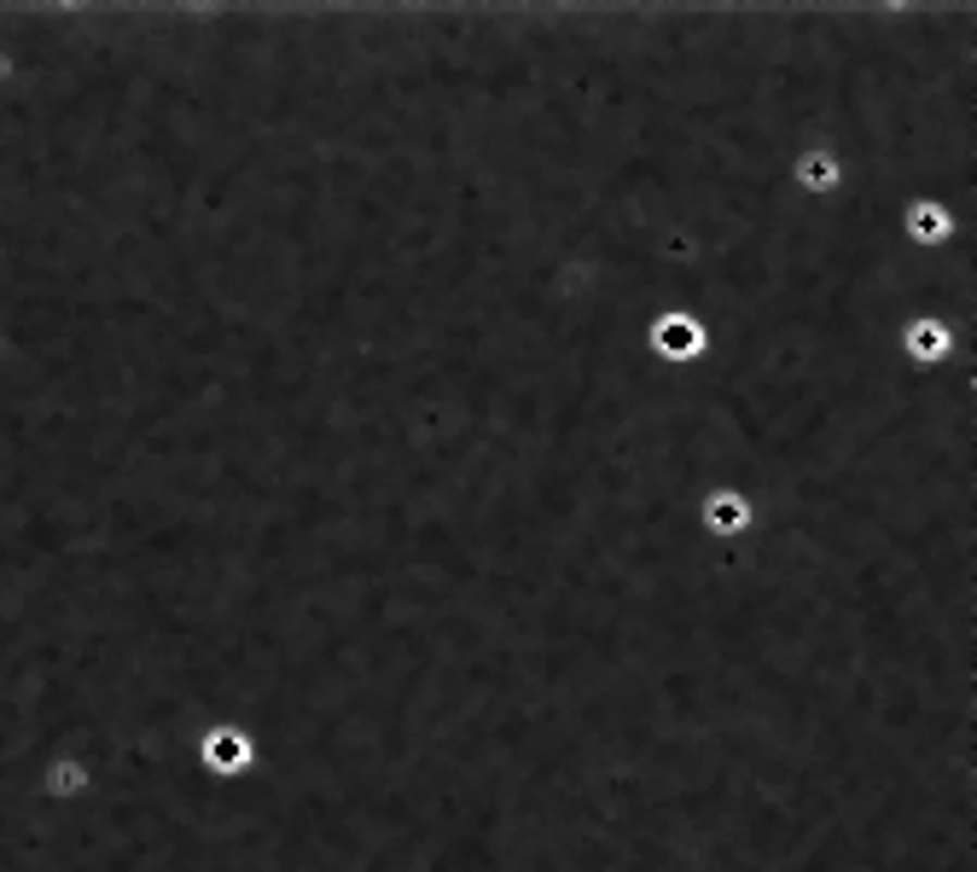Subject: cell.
<instances>
[{
	"label": "cell",
	"mask_w": 977,
	"mask_h": 872,
	"mask_svg": "<svg viewBox=\"0 0 977 872\" xmlns=\"http://www.w3.org/2000/svg\"><path fill=\"white\" fill-rule=\"evenodd\" d=\"M652 344H658L664 356L687 361V356H698V349H704V326L693 321V314H658V326H652Z\"/></svg>",
	"instance_id": "cell-1"
},
{
	"label": "cell",
	"mask_w": 977,
	"mask_h": 872,
	"mask_svg": "<svg viewBox=\"0 0 977 872\" xmlns=\"http://www.w3.org/2000/svg\"><path fill=\"white\" fill-rule=\"evenodd\" d=\"M745 524H751V500L745 495H733V489L704 495V530L710 535H739Z\"/></svg>",
	"instance_id": "cell-2"
},
{
	"label": "cell",
	"mask_w": 977,
	"mask_h": 872,
	"mask_svg": "<svg viewBox=\"0 0 977 872\" xmlns=\"http://www.w3.org/2000/svg\"><path fill=\"white\" fill-rule=\"evenodd\" d=\"M907 349H914V361H942L949 356V326H937V321H914L907 326Z\"/></svg>",
	"instance_id": "cell-3"
},
{
	"label": "cell",
	"mask_w": 977,
	"mask_h": 872,
	"mask_svg": "<svg viewBox=\"0 0 977 872\" xmlns=\"http://www.w3.org/2000/svg\"><path fill=\"white\" fill-rule=\"evenodd\" d=\"M907 233H914L919 245H931V239H942V233H949V215H942L931 198H925V204H914V215H907Z\"/></svg>",
	"instance_id": "cell-4"
},
{
	"label": "cell",
	"mask_w": 977,
	"mask_h": 872,
	"mask_svg": "<svg viewBox=\"0 0 977 872\" xmlns=\"http://www.w3.org/2000/svg\"><path fill=\"white\" fill-rule=\"evenodd\" d=\"M210 757L222 762V768L245 762V739H233V733H215V739H210Z\"/></svg>",
	"instance_id": "cell-5"
}]
</instances>
